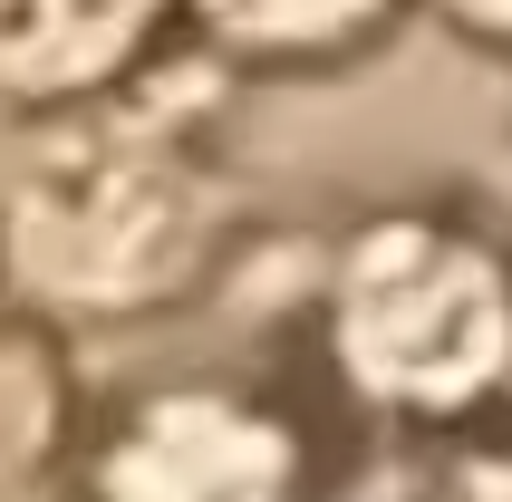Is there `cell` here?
<instances>
[{"label":"cell","mask_w":512,"mask_h":502,"mask_svg":"<svg viewBox=\"0 0 512 502\" xmlns=\"http://www.w3.org/2000/svg\"><path fill=\"white\" fill-rule=\"evenodd\" d=\"M319 338L377 416L455 425L512 387V261L474 223L377 213L329 261Z\"/></svg>","instance_id":"1"},{"label":"cell","mask_w":512,"mask_h":502,"mask_svg":"<svg viewBox=\"0 0 512 502\" xmlns=\"http://www.w3.org/2000/svg\"><path fill=\"white\" fill-rule=\"evenodd\" d=\"M87 97L78 126L49 136L20 116L10 155V261L29 300H78V309H126L165 300L203 251V184L194 165L155 145L145 126L97 116Z\"/></svg>","instance_id":"2"},{"label":"cell","mask_w":512,"mask_h":502,"mask_svg":"<svg viewBox=\"0 0 512 502\" xmlns=\"http://www.w3.org/2000/svg\"><path fill=\"white\" fill-rule=\"evenodd\" d=\"M97 493L136 502H223V493H290L300 483V425L261 406L252 387H213V377H174L145 387L126 416L87 454Z\"/></svg>","instance_id":"3"},{"label":"cell","mask_w":512,"mask_h":502,"mask_svg":"<svg viewBox=\"0 0 512 502\" xmlns=\"http://www.w3.org/2000/svg\"><path fill=\"white\" fill-rule=\"evenodd\" d=\"M174 20L184 0H0V87L20 116L116 97Z\"/></svg>","instance_id":"4"},{"label":"cell","mask_w":512,"mask_h":502,"mask_svg":"<svg viewBox=\"0 0 512 502\" xmlns=\"http://www.w3.org/2000/svg\"><path fill=\"white\" fill-rule=\"evenodd\" d=\"M406 0H184V20L213 58L242 68H329L358 58L377 29H397Z\"/></svg>","instance_id":"5"},{"label":"cell","mask_w":512,"mask_h":502,"mask_svg":"<svg viewBox=\"0 0 512 502\" xmlns=\"http://www.w3.org/2000/svg\"><path fill=\"white\" fill-rule=\"evenodd\" d=\"M464 39H484V49H512V0H435Z\"/></svg>","instance_id":"6"}]
</instances>
